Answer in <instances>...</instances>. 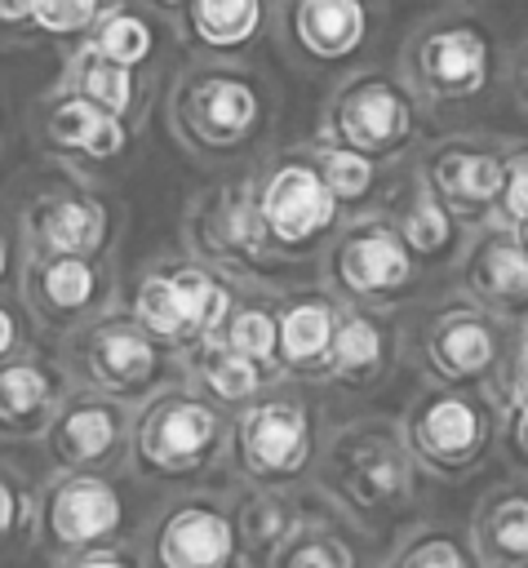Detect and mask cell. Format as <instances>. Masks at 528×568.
<instances>
[{
  "label": "cell",
  "mask_w": 528,
  "mask_h": 568,
  "mask_svg": "<svg viewBox=\"0 0 528 568\" xmlns=\"http://www.w3.org/2000/svg\"><path fill=\"white\" fill-rule=\"evenodd\" d=\"M253 182H257L262 235H266V248H271L275 262L315 257L342 231L346 209L324 186V178L315 173V164L306 160V151L275 155L271 164H262L253 173Z\"/></svg>",
  "instance_id": "7"
},
{
  "label": "cell",
  "mask_w": 528,
  "mask_h": 568,
  "mask_svg": "<svg viewBox=\"0 0 528 568\" xmlns=\"http://www.w3.org/2000/svg\"><path fill=\"white\" fill-rule=\"evenodd\" d=\"M315 475H319V488L346 515L373 524V519L399 515L413 501L422 466L413 462L404 430L386 422H351L319 448Z\"/></svg>",
  "instance_id": "2"
},
{
  "label": "cell",
  "mask_w": 528,
  "mask_h": 568,
  "mask_svg": "<svg viewBox=\"0 0 528 568\" xmlns=\"http://www.w3.org/2000/svg\"><path fill=\"white\" fill-rule=\"evenodd\" d=\"M528 217V142L506 146V178H501V209L497 222H524Z\"/></svg>",
  "instance_id": "40"
},
{
  "label": "cell",
  "mask_w": 528,
  "mask_h": 568,
  "mask_svg": "<svg viewBox=\"0 0 528 568\" xmlns=\"http://www.w3.org/2000/svg\"><path fill=\"white\" fill-rule=\"evenodd\" d=\"M390 355H395V328L382 320V311L346 302L319 382H333L342 390H368L390 373Z\"/></svg>",
  "instance_id": "25"
},
{
  "label": "cell",
  "mask_w": 528,
  "mask_h": 568,
  "mask_svg": "<svg viewBox=\"0 0 528 568\" xmlns=\"http://www.w3.org/2000/svg\"><path fill=\"white\" fill-rule=\"evenodd\" d=\"M31 328H35V320H31L27 302L22 297L13 302V297L0 293V364L22 355V351H31Z\"/></svg>",
  "instance_id": "41"
},
{
  "label": "cell",
  "mask_w": 528,
  "mask_h": 568,
  "mask_svg": "<svg viewBox=\"0 0 528 568\" xmlns=\"http://www.w3.org/2000/svg\"><path fill=\"white\" fill-rule=\"evenodd\" d=\"M71 377L62 368V359H44L35 351H22L13 359L0 364V439H35L49 430L53 413L62 408V399Z\"/></svg>",
  "instance_id": "23"
},
{
  "label": "cell",
  "mask_w": 528,
  "mask_h": 568,
  "mask_svg": "<svg viewBox=\"0 0 528 568\" xmlns=\"http://www.w3.org/2000/svg\"><path fill=\"white\" fill-rule=\"evenodd\" d=\"M386 217L395 222L404 248L413 253V262L422 271H439V266H453L457 253L466 248V222L417 178L390 209Z\"/></svg>",
  "instance_id": "26"
},
{
  "label": "cell",
  "mask_w": 528,
  "mask_h": 568,
  "mask_svg": "<svg viewBox=\"0 0 528 568\" xmlns=\"http://www.w3.org/2000/svg\"><path fill=\"white\" fill-rule=\"evenodd\" d=\"M177 359H182V368H186V377H191V386H195L200 395H209L217 408H235V413L280 382V373H271V368L257 364L253 355L235 351L222 333L195 342V346L182 351Z\"/></svg>",
  "instance_id": "27"
},
{
  "label": "cell",
  "mask_w": 528,
  "mask_h": 568,
  "mask_svg": "<svg viewBox=\"0 0 528 568\" xmlns=\"http://www.w3.org/2000/svg\"><path fill=\"white\" fill-rule=\"evenodd\" d=\"M284 44L297 62L342 67L368 44V4L364 0H288Z\"/></svg>",
  "instance_id": "21"
},
{
  "label": "cell",
  "mask_w": 528,
  "mask_h": 568,
  "mask_svg": "<svg viewBox=\"0 0 528 568\" xmlns=\"http://www.w3.org/2000/svg\"><path fill=\"white\" fill-rule=\"evenodd\" d=\"M22 302L35 320V328L71 333L106 311L111 302V271L102 257H75V253H22L18 275Z\"/></svg>",
  "instance_id": "14"
},
{
  "label": "cell",
  "mask_w": 528,
  "mask_h": 568,
  "mask_svg": "<svg viewBox=\"0 0 528 568\" xmlns=\"http://www.w3.org/2000/svg\"><path fill=\"white\" fill-rule=\"evenodd\" d=\"M506 351H510L506 320H497L493 311L475 306L470 297L444 306L422 328V364L439 386H475V390H484V382L497 373Z\"/></svg>",
  "instance_id": "17"
},
{
  "label": "cell",
  "mask_w": 528,
  "mask_h": 568,
  "mask_svg": "<svg viewBox=\"0 0 528 568\" xmlns=\"http://www.w3.org/2000/svg\"><path fill=\"white\" fill-rule=\"evenodd\" d=\"M470 541L484 568H528V479L501 484L475 506Z\"/></svg>",
  "instance_id": "28"
},
{
  "label": "cell",
  "mask_w": 528,
  "mask_h": 568,
  "mask_svg": "<svg viewBox=\"0 0 528 568\" xmlns=\"http://www.w3.org/2000/svg\"><path fill=\"white\" fill-rule=\"evenodd\" d=\"M102 13V0H35L27 31H40L49 40H84Z\"/></svg>",
  "instance_id": "38"
},
{
  "label": "cell",
  "mask_w": 528,
  "mask_h": 568,
  "mask_svg": "<svg viewBox=\"0 0 528 568\" xmlns=\"http://www.w3.org/2000/svg\"><path fill=\"white\" fill-rule=\"evenodd\" d=\"M177 364H182L177 351L151 337L129 311H102L89 324L71 328L62 342V368L71 386L124 404H142L155 390H164Z\"/></svg>",
  "instance_id": "4"
},
{
  "label": "cell",
  "mask_w": 528,
  "mask_h": 568,
  "mask_svg": "<svg viewBox=\"0 0 528 568\" xmlns=\"http://www.w3.org/2000/svg\"><path fill=\"white\" fill-rule=\"evenodd\" d=\"M35 541V488L9 462H0V559Z\"/></svg>",
  "instance_id": "37"
},
{
  "label": "cell",
  "mask_w": 528,
  "mask_h": 568,
  "mask_svg": "<svg viewBox=\"0 0 528 568\" xmlns=\"http://www.w3.org/2000/svg\"><path fill=\"white\" fill-rule=\"evenodd\" d=\"M404 444L435 479H461L484 466L497 444L501 413L475 386H430L404 413Z\"/></svg>",
  "instance_id": "6"
},
{
  "label": "cell",
  "mask_w": 528,
  "mask_h": 568,
  "mask_svg": "<svg viewBox=\"0 0 528 568\" xmlns=\"http://www.w3.org/2000/svg\"><path fill=\"white\" fill-rule=\"evenodd\" d=\"M9 275H13V244H9V231L0 226V293L9 288Z\"/></svg>",
  "instance_id": "45"
},
{
  "label": "cell",
  "mask_w": 528,
  "mask_h": 568,
  "mask_svg": "<svg viewBox=\"0 0 528 568\" xmlns=\"http://www.w3.org/2000/svg\"><path fill=\"white\" fill-rule=\"evenodd\" d=\"M231 448V417L195 386H164L133 413L129 462L142 479H195Z\"/></svg>",
  "instance_id": "3"
},
{
  "label": "cell",
  "mask_w": 528,
  "mask_h": 568,
  "mask_svg": "<svg viewBox=\"0 0 528 568\" xmlns=\"http://www.w3.org/2000/svg\"><path fill=\"white\" fill-rule=\"evenodd\" d=\"M62 89H71V93L98 102L102 111H111V115H120V120H133V115L142 111V80H138V71L124 67V62H111V58L84 49V44H75V49L67 53Z\"/></svg>",
  "instance_id": "30"
},
{
  "label": "cell",
  "mask_w": 528,
  "mask_h": 568,
  "mask_svg": "<svg viewBox=\"0 0 528 568\" xmlns=\"http://www.w3.org/2000/svg\"><path fill=\"white\" fill-rule=\"evenodd\" d=\"M515 235H519V244L528 248V217H524V222H515Z\"/></svg>",
  "instance_id": "47"
},
{
  "label": "cell",
  "mask_w": 528,
  "mask_h": 568,
  "mask_svg": "<svg viewBox=\"0 0 528 568\" xmlns=\"http://www.w3.org/2000/svg\"><path fill=\"white\" fill-rule=\"evenodd\" d=\"M417 262L386 213H359L324 248V280L351 306H395L417 288Z\"/></svg>",
  "instance_id": "11"
},
{
  "label": "cell",
  "mask_w": 528,
  "mask_h": 568,
  "mask_svg": "<svg viewBox=\"0 0 528 568\" xmlns=\"http://www.w3.org/2000/svg\"><path fill=\"white\" fill-rule=\"evenodd\" d=\"M0 133H4V102H0Z\"/></svg>",
  "instance_id": "48"
},
{
  "label": "cell",
  "mask_w": 528,
  "mask_h": 568,
  "mask_svg": "<svg viewBox=\"0 0 528 568\" xmlns=\"http://www.w3.org/2000/svg\"><path fill=\"white\" fill-rule=\"evenodd\" d=\"M271 568H359V555L342 532L302 519L293 537L280 546V555L271 559Z\"/></svg>",
  "instance_id": "36"
},
{
  "label": "cell",
  "mask_w": 528,
  "mask_h": 568,
  "mask_svg": "<svg viewBox=\"0 0 528 568\" xmlns=\"http://www.w3.org/2000/svg\"><path fill=\"white\" fill-rule=\"evenodd\" d=\"M515 93H519V102H524V111H528V44H524L519 58H515Z\"/></svg>",
  "instance_id": "44"
},
{
  "label": "cell",
  "mask_w": 528,
  "mask_h": 568,
  "mask_svg": "<svg viewBox=\"0 0 528 568\" xmlns=\"http://www.w3.org/2000/svg\"><path fill=\"white\" fill-rule=\"evenodd\" d=\"M497 439H501L506 462H510L515 470L528 475V404L501 413V430H497Z\"/></svg>",
  "instance_id": "42"
},
{
  "label": "cell",
  "mask_w": 528,
  "mask_h": 568,
  "mask_svg": "<svg viewBox=\"0 0 528 568\" xmlns=\"http://www.w3.org/2000/svg\"><path fill=\"white\" fill-rule=\"evenodd\" d=\"M129 501L111 475L53 470L35 488V541L58 564L71 555L124 546Z\"/></svg>",
  "instance_id": "10"
},
{
  "label": "cell",
  "mask_w": 528,
  "mask_h": 568,
  "mask_svg": "<svg viewBox=\"0 0 528 568\" xmlns=\"http://www.w3.org/2000/svg\"><path fill=\"white\" fill-rule=\"evenodd\" d=\"M524 333H528V328H524Z\"/></svg>",
  "instance_id": "49"
},
{
  "label": "cell",
  "mask_w": 528,
  "mask_h": 568,
  "mask_svg": "<svg viewBox=\"0 0 528 568\" xmlns=\"http://www.w3.org/2000/svg\"><path fill=\"white\" fill-rule=\"evenodd\" d=\"M399 67L422 106H461L488 89L493 40L470 13H435L404 40Z\"/></svg>",
  "instance_id": "9"
},
{
  "label": "cell",
  "mask_w": 528,
  "mask_h": 568,
  "mask_svg": "<svg viewBox=\"0 0 528 568\" xmlns=\"http://www.w3.org/2000/svg\"><path fill=\"white\" fill-rule=\"evenodd\" d=\"M186 244H191V257H200L226 275L262 271L275 262L266 248V235H262L253 173L226 178L195 195V204L186 209Z\"/></svg>",
  "instance_id": "13"
},
{
  "label": "cell",
  "mask_w": 528,
  "mask_h": 568,
  "mask_svg": "<svg viewBox=\"0 0 528 568\" xmlns=\"http://www.w3.org/2000/svg\"><path fill=\"white\" fill-rule=\"evenodd\" d=\"M146 4H151V9H169V13H173V9H186L191 0H146Z\"/></svg>",
  "instance_id": "46"
},
{
  "label": "cell",
  "mask_w": 528,
  "mask_h": 568,
  "mask_svg": "<svg viewBox=\"0 0 528 568\" xmlns=\"http://www.w3.org/2000/svg\"><path fill=\"white\" fill-rule=\"evenodd\" d=\"M306 160L315 164V173L324 178V186L337 195L342 209H364L377 186H382V160L346 146V142H333V138H319V142H306L302 146Z\"/></svg>",
  "instance_id": "33"
},
{
  "label": "cell",
  "mask_w": 528,
  "mask_h": 568,
  "mask_svg": "<svg viewBox=\"0 0 528 568\" xmlns=\"http://www.w3.org/2000/svg\"><path fill=\"white\" fill-rule=\"evenodd\" d=\"M186 31L213 58H231L235 49L253 44L266 22V0H191L182 9Z\"/></svg>",
  "instance_id": "32"
},
{
  "label": "cell",
  "mask_w": 528,
  "mask_h": 568,
  "mask_svg": "<svg viewBox=\"0 0 528 568\" xmlns=\"http://www.w3.org/2000/svg\"><path fill=\"white\" fill-rule=\"evenodd\" d=\"M240 275H226L200 257H182V262H155L142 271L133 297H129V315L160 337L169 351H191L195 342L213 337L240 293L235 284Z\"/></svg>",
  "instance_id": "5"
},
{
  "label": "cell",
  "mask_w": 528,
  "mask_h": 568,
  "mask_svg": "<svg viewBox=\"0 0 528 568\" xmlns=\"http://www.w3.org/2000/svg\"><path fill=\"white\" fill-rule=\"evenodd\" d=\"M235 519H240V568H271L280 546L302 524L297 501L284 488H257L253 497L240 501Z\"/></svg>",
  "instance_id": "31"
},
{
  "label": "cell",
  "mask_w": 528,
  "mask_h": 568,
  "mask_svg": "<svg viewBox=\"0 0 528 568\" xmlns=\"http://www.w3.org/2000/svg\"><path fill=\"white\" fill-rule=\"evenodd\" d=\"M62 568H146V559L133 555L129 546H106V550L71 555V559H62Z\"/></svg>",
  "instance_id": "43"
},
{
  "label": "cell",
  "mask_w": 528,
  "mask_h": 568,
  "mask_svg": "<svg viewBox=\"0 0 528 568\" xmlns=\"http://www.w3.org/2000/svg\"><path fill=\"white\" fill-rule=\"evenodd\" d=\"M231 457L257 488H293L297 479H306L319 462L315 417L306 399L275 382L253 404H244L231 422Z\"/></svg>",
  "instance_id": "8"
},
{
  "label": "cell",
  "mask_w": 528,
  "mask_h": 568,
  "mask_svg": "<svg viewBox=\"0 0 528 568\" xmlns=\"http://www.w3.org/2000/svg\"><path fill=\"white\" fill-rule=\"evenodd\" d=\"M111 244V209L80 182L40 186L22 209V253L102 257Z\"/></svg>",
  "instance_id": "19"
},
{
  "label": "cell",
  "mask_w": 528,
  "mask_h": 568,
  "mask_svg": "<svg viewBox=\"0 0 528 568\" xmlns=\"http://www.w3.org/2000/svg\"><path fill=\"white\" fill-rule=\"evenodd\" d=\"M461 293L506 324H528V248L510 222H484L457 262Z\"/></svg>",
  "instance_id": "20"
},
{
  "label": "cell",
  "mask_w": 528,
  "mask_h": 568,
  "mask_svg": "<svg viewBox=\"0 0 528 568\" xmlns=\"http://www.w3.org/2000/svg\"><path fill=\"white\" fill-rule=\"evenodd\" d=\"M382 568H484V559L461 528L426 519L395 541V550Z\"/></svg>",
  "instance_id": "35"
},
{
  "label": "cell",
  "mask_w": 528,
  "mask_h": 568,
  "mask_svg": "<svg viewBox=\"0 0 528 568\" xmlns=\"http://www.w3.org/2000/svg\"><path fill=\"white\" fill-rule=\"evenodd\" d=\"M133 404L98 395V390H80L62 399V408L53 413L49 430H44V453L53 462V470H93V475H111L115 466L129 462V435H133Z\"/></svg>",
  "instance_id": "16"
},
{
  "label": "cell",
  "mask_w": 528,
  "mask_h": 568,
  "mask_svg": "<svg viewBox=\"0 0 528 568\" xmlns=\"http://www.w3.org/2000/svg\"><path fill=\"white\" fill-rule=\"evenodd\" d=\"M146 568H240V519L222 497L186 493L146 532Z\"/></svg>",
  "instance_id": "15"
},
{
  "label": "cell",
  "mask_w": 528,
  "mask_h": 568,
  "mask_svg": "<svg viewBox=\"0 0 528 568\" xmlns=\"http://www.w3.org/2000/svg\"><path fill=\"white\" fill-rule=\"evenodd\" d=\"M466 226H484L501 209V178H506V146L493 138H448L439 142L417 173Z\"/></svg>",
  "instance_id": "18"
},
{
  "label": "cell",
  "mask_w": 528,
  "mask_h": 568,
  "mask_svg": "<svg viewBox=\"0 0 528 568\" xmlns=\"http://www.w3.org/2000/svg\"><path fill=\"white\" fill-rule=\"evenodd\" d=\"M160 40H164V27L155 22V13L146 4H133V0H111L102 4L93 31L80 40L84 49L111 58V62H124V67H146L155 53H160Z\"/></svg>",
  "instance_id": "29"
},
{
  "label": "cell",
  "mask_w": 528,
  "mask_h": 568,
  "mask_svg": "<svg viewBox=\"0 0 528 568\" xmlns=\"http://www.w3.org/2000/svg\"><path fill=\"white\" fill-rule=\"evenodd\" d=\"M484 395L493 399L497 413L528 404V333H519V337L510 342V351L501 355L497 373L484 382Z\"/></svg>",
  "instance_id": "39"
},
{
  "label": "cell",
  "mask_w": 528,
  "mask_h": 568,
  "mask_svg": "<svg viewBox=\"0 0 528 568\" xmlns=\"http://www.w3.org/2000/svg\"><path fill=\"white\" fill-rule=\"evenodd\" d=\"M40 142L53 155H80L89 164H111L129 151L133 133H129V120L58 84L40 106Z\"/></svg>",
  "instance_id": "22"
},
{
  "label": "cell",
  "mask_w": 528,
  "mask_h": 568,
  "mask_svg": "<svg viewBox=\"0 0 528 568\" xmlns=\"http://www.w3.org/2000/svg\"><path fill=\"white\" fill-rule=\"evenodd\" d=\"M417 106L422 98L408 89V80L386 71H355L328 98L324 138L346 142L373 160H395L417 138Z\"/></svg>",
  "instance_id": "12"
},
{
  "label": "cell",
  "mask_w": 528,
  "mask_h": 568,
  "mask_svg": "<svg viewBox=\"0 0 528 568\" xmlns=\"http://www.w3.org/2000/svg\"><path fill=\"white\" fill-rule=\"evenodd\" d=\"M342 306L346 302L333 288H297L280 297V377H324Z\"/></svg>",
  "instance_id": "24"
},
{
  "label": "cell",
  "mask_w": 528,
  "mask_h": 568,
  "mask_svg": "<svg viewBox=\"0 0 528 568\" xmlns=\"http://www.w3.org/2000/svg\"><path fill=\"white\" fill-rule=\"evenodd\" d=\"M217 333L235 351H244L257 364H266L271 373H280V364H275V346H280V297L275 293H266V288H240Z\"/></svg>",
  "instance_id": "34"
},
{
  "label": "cell",
  "mask_w": 528,
  "mask_h": 568,
  "mask_svg": "<svg viewBox=\"0 0 528 568\" xmlns=\"http://www.w3.org/2000/svg\"><path fill=\"white\" fill-rule=\"evenodd\" d=\"M271 115L262 75L240 62L213 58L182 71L169 93V129L195 155H240Z\"/></svg>",
  "instance_id": "1"
}]
</instances>
